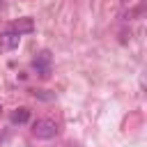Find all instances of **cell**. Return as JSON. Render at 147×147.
Listing matches in <instances>:
<instances>
[{
    "instance_id": "1",
    "label": "cell",
    "mask_w": 147,
    "mask_h": 147,
    "mask_svg": "<svg viewBox=\"0 0 147 147\" xmlns=\"http://www.w3.org/2000/svg\"><path fill=\"white\" fill-rule=\"evenodd\" d=\"M57 131H60V126H57V122L51 119V117H39V119L32 124V133H34L37 138H41V140H51V138H55Z\"/></svg>"
},
{
    "instance_id": "5",
    "label": "cell",
    "mask_w": 147,
    "mask_h": 147,
    "mask_svg": "<svg viewBox=\"0 0 147 147\" xmlns=\"http://www.w3.org/2000/svg\"><path fill=\"white\" fill-rule=\"evenodd\" d=\"M30 119V110L28 108H16L14 113H11V122L14 124H25Z\"/></svg>"
},
{
    "instance_id": "4",
    "label": "cell",
    "mask_w": 147,
    "mask_h": 147,
    "mask_svg": "<svg viewBox=\"0 0 147 147\" xmlns=\"http://www.w3.org/2000/svg\"><path fill=\"white\" fill-rule=\"evenodd\" d=\"M11 30H14L16 34H28V32H32V30H34V21H32V18H28V16H25V18H18V21L11 25Z\"/></svg>"
},
{
    "instance_id": "6",
    "label": "cell",
    "mask_w": 147,
    "mask_h": 147,
    "mask_svg": "<svg viewBox=\"0 0 147 147\" xmlns=\"http://www.w3.org/2000/svg\"><path fill=\"white\" fill-rule=\"evenodd\" d=\"M0 110H2V108H0Z\"/></svg>"
},
{
    "instance_id": "3",
    "label": "cell",
    "mask_w": 147,
    "mask_h": 147,
    "mask_svg": "<svg viewBox=\"0 0 147 147\" xmlns=\"http://www.w3.org/2000/svg\"><path fill=\"white\" fill-rule=\"evenodd\" d=\"M21 44V34H16L14 30H7L0 34V51H14Z\"/></svg>"
},
{
    "instance_id": "2",
    "label": "cell",
    "mask_w": 147,
    "mask_h": 147,
    "mask_svg": "<svg viewBox=\"0 0 147 147\" xmlns=\"http://www.w3.org/2000/svg\"><path fill=\"white\" fill-rule=\"evenodd\" d=\"M32 69H34L41 78H48V76H51V53H48V51H41V53L32 60Z\"/></svg>"
}]
</instances>
